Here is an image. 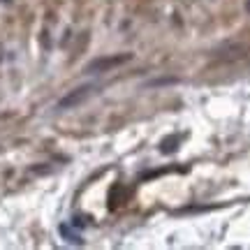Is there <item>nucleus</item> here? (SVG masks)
Listing matches in <instances>:
<instances>
[{
	"mask_svg": "<svg viewBox=\"0 0 250 250\" xmlns=\"http://www.w3.org/2000/svg\"><path fill=\"white\" fill-rule=\"evenodd\" d=\"M93 88H95V86H81V88L72 90L67 98L61 100V104H58V107L65 109V107H74V104H79V102H83V100H86L90 93H93Z\"/></svg>",
	"mask_w": 250,
	"mask_h": 250,
	"instance_id": "1",
	"label": "nucleus"
},
{
	"mask_svg": "<svg viewBox=\"0 0 250 250\" xmlns=\"http://www.w3.org/2000/svg\"><path fill=\"white\" fill-rule=\"evenodd\" d=\"M127 61V56H116V58H98V61H93L88 65V72H100V70H109V67H114L118 62Z\"/></svg>",
	"mask_w": 250,
	"mask_h": 250,
	"instance_id": "2",
	"label": "nucleus"
},
{
	"mask_svg": "<svg viewBox=\"0 0 250 250\" xmlns=\"http://www.w3.org/2000/svg\"><path fill=\"white\" fill-rule=\"evenodd\" d=\"M176 146H179V134H171V137H167V139L160 144V151L162 153H174Z\"/></svg>",
	"mask_w": 250,
	"mask_h": 250,
	"instance_id": "3",
	"label": "nucleus"
}]
</instances>
